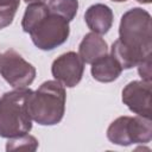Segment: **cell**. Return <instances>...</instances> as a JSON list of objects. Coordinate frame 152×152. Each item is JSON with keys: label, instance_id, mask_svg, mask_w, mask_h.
Wrapping results in <instances>:
<instances>
[{"label": "cell", "instance_id": "cell-1", "mask_svg": "<svg viewBox=\"0 0 152 152\" xmlns=\"http://www.w3.org/2000/svg\"><path fill=\"white\" fill-rule=\"evenodd\" d=\"M152 19L147 11L134 7L128 10L120 20L119 38L113 43L110 52L122 69L137 66L151 58Z\"/></svg>", "mask_w": 152, "mask_h": 152}, {"label": "cell", "instance_id": "cell-2", "mask_svg": "<svg viewBox=\"0 0 152 152\" xmlns=\"http://www.w3.org/2000/svg\"><path fill=\"white\" fill-rule=\"evenodd\" d=\"M66 94L64 87L57 81H46L32 91L27 108L31 119L42 126H53L61 122L65 112Z\"/></svg>", "mask_w": 152, "mask_h": 152}, {"label": "cell", "instance_id": "cell-3", "mask_svg": "<svg viewBox=\"0 0 152 152\" xmlns=\"http://www.w3.org/2000/svg\"><path fill=\"white\" fill-rule=\"evenodd\" d=\"M32 90L17 88L0 97V137L14 138L27 134L32 128L27 101Z\"/></svg>", "mask_w": 152, "mask_h": 152}, {"label": "cell", "instance_id": "cell-4", "mask_svg": "<svg viewBox=\"0 0 152 152\" xmlns=\"http://www.w3.org/2000/svg\"><path fill=\"white\" fill-rule=\"evenodd\" d=\"M107 138L110 142L120 146L150 142L152 139L151 118L120 116L109 125Z\"/></svg>", "mask_w": 152, "mask_h": 152}, {"label": "cell", "instance_id": "cell-5", "mask_svg": "<svg viewBox=\"0 0 152 152\" xmlns=\"http://www.w3.org/2000/svg\"><path fill=\"white\" fill-rule=\"evenodd\" d=\"M27 33L38 49L50 51L66 42L70 33L69 21L49 10Z\"/></svg>", "mask_w": 152, "mask_h": 152}, {"label": "cell", "instance_id": "cell-6", "mask_svg": "<svg viewBox=\"0 0 152 152\" xmlns=\"http://www.w3.org/2000/svg\"><path fill=\"white\" fill-rule=\"evenodd\" d=\"M0 75L13 88H26L34 81L36 69L15 50L10 49L0 53Z\"/></svg>", "mask_w": 152, "mask_h": 152}, {"label": "cell", "instance_id": "cell-7", "mask_svg": "<svg viewBox=\"0 0 152 152\" xmlns=\"http://www.w3.org/2000/svg\"><path fill=\"white\" fill-rule=\"evenodd\" d=\"M84 71V62L78 53L74 51L65 52L57 57L52 65V76L63 87L72 88L80 83Z\"/></svg>", "mask_w": 152, "mask_h": 152}, {"label": "cell", "instance_id": "cell-8", "mask_svg": "<svg viewBox=\"0 0 152 152\" xmlns=\"http://www.w3.org/2000/svg\"><path fill=\"white\" fill-rule=\"evenodd\" d=\"M122 102L140 116L151 118V82L132 81L122 89Z\"/></svg>", "mask_w": 152, "mask_h": 152}, {"label": "cell", "instance_id": "cell-9", "mask_svg": "<svg viewBox=\"0 0 152 152\" xmlns=\"http://www.w3.org/2000/svg\"><path fill=\"white\" fill-rule=\"evenodd\" d=\"M84 20L87 26L97 34L107 33L114 20L113 11L104 4H95L88 7L84 13Z\"/></svg>", "mask_w": 152, "mask_h": 152}, {"label": "cell", "instance_id": "cell-10", "mask_svg": "<svg viewBox=\"0 0 152 152\" xmlns=\"http://www.w3.org/2000/svg\"><path fill=\"white\" fill-rule=\"evenodd\" d=\"M107 51L108 46L106 40L95 32L87 33L78 46V55L87 64H93L96 59L104 56Z\"/></svg>", "mask_w": 152, "mask_h": 152}, {"label": "cell", "instance_id": "cell-11", "mask_svg": "<svg viewBox=\"0 0 152 152\" xmlns=\"http://www.w3.org/2000/svg\"><path fill=\"white\" fill-rule=\"evenodd\" d=\"M90 71L96 81L102 83H109L115 81L120 76L122 68L112 55L106 53L91 64Z\"/></svg>", "mask_w": 152, "mask_h": 152}, {"label": "cell", "instance_id": "cell-12", "mask_svg": "<svg viewBox=\"0 0 152 152\" xmlns=\"http://www.w3.org/2000/svg\"><path fill=\"white\" fill-rule=\"evenodd\" d=\"M50 12L61 15L68 21H71L77 13L78 1L77 0H50L48 5Z\"/></svg>", "mask_w": 152, "mask_h": 152}, {"label": "cell", "instance_id": "cell-13", "mask_svg": "<svg viewBox=\"0 0 152 152\" xmlns=\"http://www.w3.org/2000/svg\"><path fill=\"white\" fill-rule=\"evenodd\" d=\"M38 147V140L32 135H19L10 138L6 144L7 151H36Z\"/></svg>", "mask_w": 152, "mask_h": 152}, {"label": "cell", "instance_id": "cell-14", "mask_svg": "<svg viewBox=\"0 0 152 152\" xmlns=\"http://www.w3.org/2000/svg\"><path fill=\"white\" fill-rule=\"evenodd\" d=\"M17 10L15 6H0V30L12 24Z\"/></svg>", "mask_w": 152, "mask_h": 152}, {"label": "cell", "instance_id": "cell-15", "mask_svg": "<svg viewBox=\"0 0 152 152\" xmlns=\"http://www.w3.org/2000/svg\"><path fill=\"white\" fill-rule=\"evenodd\" d=\"M137 66H138V72L141 77V80L151 82V58H147V59L140 62Z\"/></svg>", "mask_w": 152, "mask_h": 152}, {"label": "cell", "instance_id": "cell-16", "mask_svg": "<svg viewBox=\"0 0 152 152\" xmlns=\"http://www.w3.org/2000/svg\"><path fill=\"white\" fill-rule=\"evenodd\" d=\"M20 0H0V6H15L19 7Z\"/></svg>", "mask_w": 152, "mask_h": 152}, {"label": "cell", "instance_id": "cell-17", "mask_svg": "<svg viewBox=\"0 0 152 152\" xmlns=\"http://www.w3.org/2000/svg\"><path fill=\"white\" fill-rule=\"evenodd\" d=\"M26 4H32V2H43L44 0H24Z\"/></svg>", "mask_w": 152, "mask_h": 152}, {"label": "cell", "instance_id": "cell-18", "mask_svg": "<svg viewBox=\"0 0 152 152\" xmlns=\"http://www.w3.org/2000/svg\"><path fill=\"white\" fill-rule=\"evenodd\" d=\"M137 1H139L140 4H150L152 0H137Z\"/></svg>", "mask_w": 152, "mask_h": 152}, {"label": "cell", "instance_id": "cell-19", "mask_svg": "<svg viewBox=\"0 0 152 152\" xmlns=\"http://www.w3.org/2000/svg\"><path fill=\"white\" fill-rule=\"evenodd\" d=\"M112 1H115V2H125L127 0H112Z\"/></svg>", "mask_w": 152, "mask_h": 152}]
</instances>
